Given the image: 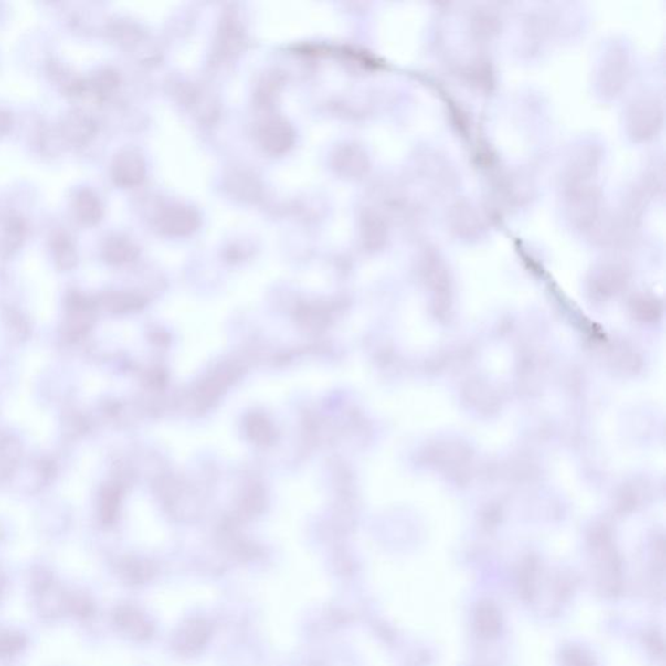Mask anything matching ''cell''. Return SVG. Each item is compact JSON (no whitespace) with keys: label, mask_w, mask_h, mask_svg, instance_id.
Returning a JSON list of instances; mask_svg holds the SVG:
<instances>
[{"label":"cell","mask_w":666,"mask_h":666,"mask_svg":"<svg viewBox=\"0 0 666 666\" xmlns=\"http://www.w3.org/2000/svg\"><path fill=\"white\" fill-rule=\"evenodd\" d=\"M72 211L76 220L85 227L100 223L104 214L100 196L90 188H81L76 192L73 196Z\"/></svg>","instance_id":"3"},{"label":"cell","mask_w":666,"mask_h":666,"mask_svg":"<svg viewBox=\"0 0 666 666\" xmlns=\"http://www.w3.org/2000/svg\"><path fill=\"white\" fill-rule=\"evenodd\" d=\"M50 247L55 263L60 270L67 271L76 266L78 250L72 236L66 229H57L52 233Z\"/></svg>","instance_id":"5"},{"label":"cell","mask_w":666,"mask_h":666,"mask_svg":"<svg viewBox=\"0 0 666 666\" xmlns=\"http://www.w3.org/2000/svg\"><path fill=\"white\" fill-rule=\"evenodd\" d=\"M102 254L106 262L122 265L137 256V248L124 236H110L103 242Z\"/></svg>","instance_id":"7"},{"label":"cell","mask_w":666,"mask_h":666,"mask_svg":"<svg viewBox=\"0 0 666 666\" xmlns=\"http://www.w3.org/2000/svg\"><path fill=\"white\" fill-rule=\"evenodd\" d=\"M111 176L113 183L122 188L136 186L145 176V164H143V158L131 150L120 153L113 159Z\"/></svg>","instance_id":"1"},{"label":"cell","mask_w":666,"mask_h":666,"mask_svg":"<svg viewBox=\"0 0 666 666\" xmlns=\"http://www.w3.org/2000/svg\"><path fill=\"white\" fill-rule=\"evenodd\" d=\"M118 73L110 69L98 70L89 78H84L82 97H91L97 102H103L118 88Z\"/></svg>","instance_id":"4"},{"label":"cell","mask_w":666,"mask_h":666,"mask_svg":"<svg viewBox=\"0 0 666 666\" xmlns=\"http://www.w3.org/2000/svg\"><path fill=\"white\" fill-rule=\"evenodd\" d=\"M98 131L97 122L82 110L70 111L61 124V134L70 145L85 146L95 137Z\"/></svg>","instance_id":"2"},{"label":"cell","mask_w":666,"mask_h":666,"mask_svg":"<svg viewBox=\"0 0 666 666\" xmlns=\"http://www.w3.org/2000/svg\"><path fill=\"white\" fill-rule=\"evenodd\" d=\"M14 115L7 110L0 109V137L5 136L14 128Z\"/></svg>","instance_id":"8"},{"label":"cell","mask_w":666,"mask_h":666,"mask_svg":"<svg viewBox=\"0 0 666 666\" xmlns=\"http://www.w3.org/2000/svg\"><path fill=\"white\" fill-rule=\"evenodd\" d=\"M26 235L27 224L20 215H9L5 217L2 241H0L3 256L9 257L17 251L18 248L23 245L24 239L26 238Z\"/></svg>","instance_id":"6"}]
</instances>
